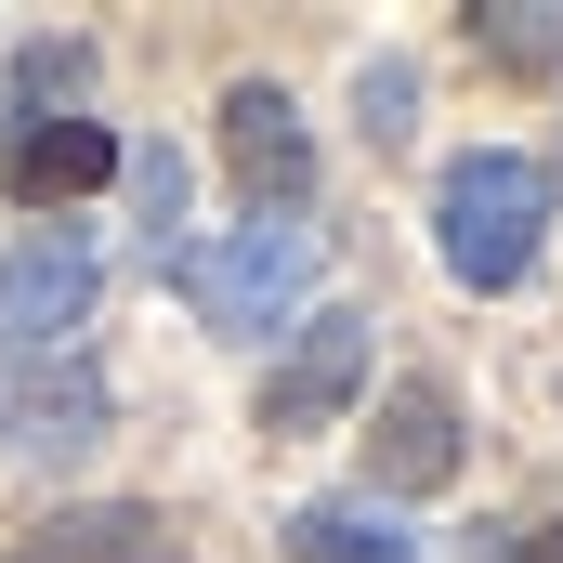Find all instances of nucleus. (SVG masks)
Listing matches in <instances>:
<instances>
[{
    "label": "nucleus",
    "instance_id": "nucleus-1",
    "mask_svg": "<svg viewBox=\"0 0 563 563\" xmlns=\"http://www.w3.org/2000/svg\"><path fill=\"white\" fill-rule=\"evenodd\" d=\"M551 157H525V144H472V157H445V184H432V263L472 288V301H498V288L538 276V250H551Z\"/></svg>",
    "mask_w": 563,
    "mask_h": 563
},
{
    "label": "nucleus",
    "instance_id": "nucleus-2",
    "mask_svg": "<svg viewBox=\"0 0 563 563\" xmlns=\"http://www.w3.org/2000/svg\"><path fill=\"white\" fill-rule=\"evenodd\" d=\"M170 276L197 301V328H223V341H263L276 314H301V288L328 276V236L301 223V210H250L236 236H210V250H170Z\"/></svg>",
    "mask_w": 563,
    "mask_h": 563
},
{
    "label": "nucleus",
    "instance_id": "nucleus-3",
    "mask_svg": "<svg viewBox=\"0 0 563 563\" xmlns=\"http://www.w3.org/2000/svg\"><path fill=\"white\" fill-rule=\"evenodd\" d=\"M92 301H106L92 223H26L0 250V354H66V328H92Z\"/></svg>",
    "mask_w": 563,
    "mask_h": 563
},
{
    "label": "nucleus",
    "instance_id": "nucleus-4",
    "mask_svg": "<svg viewBox=\"0 0 563 563\" xmlns=\"http://www.w3.org/2000/svg\"><path fill=\"white\" fill-rule=\"evenodd\" d=\"M119 432V380L66 341V354H0V445L13 459H79Z\"/></svg>",
    "mask_w": 563,
    "mask_h": 563
},
{
    "label": "nucleus",
    "instance_id": "nucleus-5",
    "mask_svg": "<svg viewBox=\"0 0 563 563\" xmlns=\"http://www.w3.org/2000/svg\"><path fill=\"white\" fill-rule=\"evenodd\" d=\"M380 314H354V301H328V314H301L276 354V380H263V432L301 445V432H328L354 394H367V367H380V341H367Z\"/></svg>",
    "mask_w": 563,
    "mask_h": 563
},
{
    "label": "nucleus",
    "instance_id": "nucleus-6",
    "mask_svg": "<svg viewBox=\"0 0 563 563\" xmlns=\"http://www.w3.org/2000/svg\"><path fill=\"white\" fill-rule=\"evenodd\" d=\"M432 485H459V380L407 367L380 394V420H367V498L394 511V498H432Z\"/></svg>",
    "mask_w": 563,
    "mask_h": 563
},
{
    "label": "nucleus",
    "instance_id": "nucleus-7",
    "mask_svg": "<svg viewBox=\"0 0 563 563\" xmlns=\"http://www.w3.org/2000/svg\"><path fill=\"white\" fill-rule=\"evenodd\" d=\"M223 170H236L250 210H301L314 197V132H301V106H288L276 79H236L223 92Z\"/></svg>",
    "mask_w": 563,
    "mask_h": 563
},
{
    "label": "nucleus",
    "instance_id": "nucleus-8",
    "mask_svg": "<svg viewBox=\"0 0 563 563\" xmlns=\"http://www.w3.org/2000/svg\"><path fill=\"white\" fill-rule=\"evenodd\" d=\"M92 184H119V132L106 119H40V132H0V197L13 210H79Z\"/></svg>",
    "mask_w": 563,
    "mask_h": 563
},
{
    "label": "nucleus",
    "instance_id": "nucleus-9",
    "mask_svg": "<svg viewBox=\"0 0 563 563\" xmlns=\"http://www.w3.org/2000/svg\"><path fill=\"white\" fill-rule=\"evenodd\" d=\"M0 563H170V511H144V498H79V511H40Z\"/></svg>",
    "mask_w": 563,
    "mask_h": 563
},
{
    "label": "nucleus",
    "instance_id": "nucleus-10",
    "mask_svg": "<svg viewBox=\"0 0 563 563\" xmlns=\"http://www.w3.org/2000/svg\"><path fill=\"white\" fill-rule=\"evenodd\" d=\"M420 538L380 511V498H301L288 511V563H407Z\"/></svg>",
    "mask_w": 563,
    "mask_h": 563
},
{
    "label": "nucleus",
    "instance_id": "nucleus-11",
    "mask_svg": "<svg viewBox=\"0 0 563 563\" xmlns=\"http://www.w3.org/2000/svg\"><path fill=\"white\" fill-rule=\"evenodd\" d=\"M92 92V40H26L13 79H0V132H40V119H79Z\"/></svg>",
    "mask_w": 563,
    "mask_h": 563
},
{
    "label": "nucleus",
    "instance_id": "nucleus-12",
    "mask_svg": "<svg viewBox=\"0 0 563 563\" xmlns=\"http://www.w3.org/2000/svg\"><path fill=\"white\" fill-rule=\"evenodd\" d=\"M354 119H367V144L394 157V144L420 132V66H407V53H367V79H354Z\"/></svg>",
    "mask_w": 563,
    "mask_h": 563
},
{
    "label": "nucleus",
    "instance_id": "nucleus-13",
    "mask_svg": "<svg viewBox=\"0 0 563 563\" xmlns=\"http://www.w3.org/2000/svg\"><path fill=\"white\" fill-rule=\"evenodd\" d=\"M119 170H132V210H144V236H157V263L184 250L170 223H184V157L170 144H119Z\"/></svg>",
    "mask_w": 563,
    "mask_h": 563
},
{
    "label": "nucleus",
    "instance_id": "nucleus-14",
    "mask_svg": "<svg viewBox=\"0 0 563 563\" xmlns=\"http://www.w3.org/2000/svg\"><path fill=\"white\" fill-rule=\"evenodd\" d=\"M472 40H485L498 66H551V53H563V26H551V13H472Z\"/></svg>",
    "mask_w": 563,
    "mask_h": 563
},
{
    "label": "nucleus",
    "instance_id": "nucleus-15",
    "mask_svg": "<svg viewBox=\"0 0 563 563\" xmlns=\"http://www.w3.org/2000/svg\"><path fill=\"white\" fill-rule=\"evenodd\" d=\"M498 551L511 563H563V525H498Z\"/></svg>",
    "mask_w": 563,
    "mask_h": 563
}]
</instances>
